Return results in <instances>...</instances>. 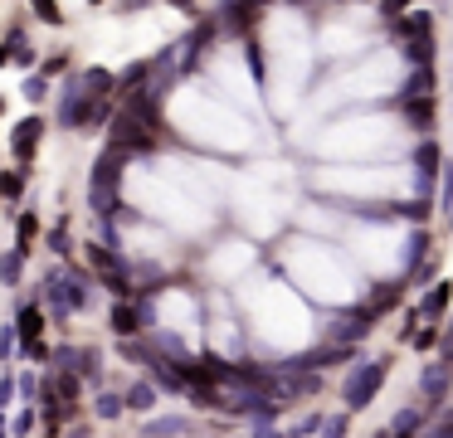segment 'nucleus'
<instances>
[{
	"label": "nucleus",
	"mask_w": 453,
	"mask_h": 438,
	"mask_svg": "<svg viewBox=\"0 0 453 438\" xmlns=\"http://www.w3.org/2000/svg\"><path fill=\"white\" fill-rule=\"evenodd\" d=\"M253 327L263 331L273 346H298V341H307V317H302V307H298L283 288H268V292L253 297Z\"/></svg>",
	"instance_id": "f257e3e1"
},
{
	"label": "nucleus",
	"mask_w": 453,
	"mask_h": 438,
	"mask_svg": "<svg viewBox=\"0 0 453 438\" xmlns=\"http://www.w3.org/2000/svg\"><path fill=\"white\" fill-rule=\"evenodd\" d=\"M298 283H302L307 292L327 297V302H346V297L356 292V288H351V273L341 268L332 253H322V258L302 253V258H298Z\"/></svg>",
	"instance_id": "f03ea898"
},
{
	"label": "nucleus",
	"mask_w": 453,
	"mask_h": 438,
	"mask_svg": "<svg viewBox=\"0 0 453 438\" xmlns=\"http://www.w3.org/2000/svg\"><path fill=\"white\" fill-rule=\"evenodd\" d=\"M34 5H39V15H44V20H59V5H54V0H34Z\"/></svg>",
	"instance_id": "7ed1b4c3"
}]
</instances>
